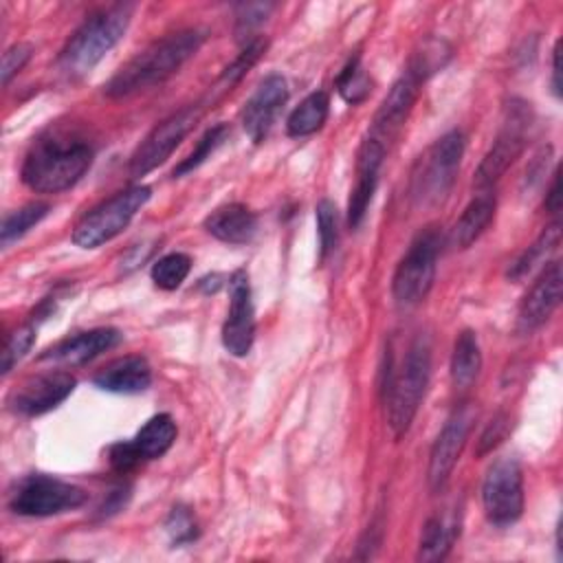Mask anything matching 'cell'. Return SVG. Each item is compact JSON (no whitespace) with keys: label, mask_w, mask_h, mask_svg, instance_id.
<instances>
[{"label":"cell","mask_w":563,"mask_h":563,"mask_svg":"<svg viewBox=\"0 0 563 563\" xmlns=\"http://www.w3.org/2000/svg\"><path fill=\"white\" fill-rule=\"evenodd\" d=\"M205 37L207 35L202 29H183L152 42L110 77V81L103 86L106 97L123 99L163 84L178 73L189 57L196 55Z\"/></svg>","instance_id":"1"},{"label":"cell","mask_w":563,"mask_h":563,"mask_svg":"<svg viewBox=\"0 0 563 563\" xmlns=\"http://www.w3.org/2000/svg\"><path fill=\"white\" fill-rule=\"evenodd\" d=\"M92 165V147L59 132L40 136L24 156L22 183L37 194H59L81 180Z\"/></svg>","instance_id":"2"},{"label":"cell","mask_w":563,"mask_h":563,"mask_svg":"<svg viewBox=\"0 0 563 563\" xmlns=\"http://www.w3.org/2000/svg\"><path fill=\"white\" fill-rule=\"evenodd\" d=\"M431 376V343L427 334H418L398 363H389L383 398L387 407V427L391 435L402 438L424 398Z\"/></svg>","instance_id":"3"},{"label":"cell","mask_w":563,"mask_h":563,"mask_svg":"<svg viewBox=\"0 0 563 563\" xmlns=\"http://www.w3.org/2000/svg\"><path fill=\"white\" fill-rule=\"evenodd\" d=\"M132 9V4H114L86 18L59 51L57 70L68 79L88 75L125 35Z\"/></svg>","instance_id":"4"},{"label":"cell","mask_w":563,"mask_h":563,"mask_svg":"<svg viewBox=\"0 0 563 563\" xmlns=\"http://www.w3.org/2000/svg\"><path fill=\"white\" fill-rule=\"evenodd\" d=\"M464 156V134L451 130L442 134L416 163L409 194L418 207H438L449 196Z\"/></svg>","instance_id":"5"},{"label":"cell","mask_w":563,"mask_h":563,"mask_svg":"<svg viewBox=\"0 0 563 563\" xmlns=\"http://www.w3.org/2000/svg\"><path fill=\"white\" fill-rule=\"evenodd\" d=\"M152 189L147 185H132L112 198L90 209L73 229V242L79 249H97L114 240L145 207Z\"/></svg>","instance_id":"6"},{"label":"cell","mask_w":563,"mask_h":563,"mask_svg":"<svg viewBox=\"0 0 563 563\" xmlns=\"http://www.w3.org/2000/svg\"><path fill=\"white\" fill-rule=\"evenodd\" d=\"M532 125V112L526 101L512 99L506 106V114L501 121V128L490 145V150L484 154L482 163L475 169L473 185L477 189H490L504 174L506 169L519 158L528 143Z\"/></svg>","instance_id":"7"},{"label":"cell","mask_w":563,"mask_h":563,"mask_svg":"<svg viewBox=\"0 0 563 563\" xmlns=\"http://www.w3.org/2000/svg\"><path fill=\"white\" fill-rule=\"evenodd\" d=\"M84 501V488L44 473L22 477L9 495V508L20 517H53L75 510Z\"/></svg>","instance_id":"8"},{"label":"cell","mask_w":563,"mask_h":563,"mask_svg":"<svg viewBox=\"0 0 563 563\" xmlns=\"http://www.w3.org/2000/svg\"><path fill=\"white\" fill-rule=\"evenodd\" d=\"M438 253L440 235L435 229L429 227L413 238L391 277V295L400 306H416L429 295L435 279Z\"/></svg>","instance_id":"9"},{"label":"cell","mask_w":563,"mask_h":563,"mask_svg":"<svg viewBox=\"0 0 563 563\" xmlns=\"http://www.w3.org/2000/svg\"><path fill=\"white\" fill-rule=\"evenodd\" d=\"M482 506L486 519L506 528L512 526L523 512V473L515 457L493 462L482 482Z\"/></svg>","instance_id":"10"},{"label":"cell","mask_w":563,"mask_h":563,"mask_svg":"<svg viewBox=\"0 0 563 563\" xmlns=\"http://www.w3.org/2000/svg\"><path fill=\"white\" fill-rule=\"evenodd\" d=\"M202 114L200 106H187L167 119H163L134 150L130 156V174L132 176H145L158 165H163L172 152L180 145V141L194 130Z\"/></svg>","instance_id":"11"},{"label":"cell","mask_w":563,"mask_h":563,"mask_svg":"<svg viewBox=\"0 0 563 563\" xmlns=\"http://www.w3.org/2000/svg\"><path fill=\"white\" fill-rule=\"evenodd\" d=\"M473 422H475L473 407L468 402H462L460 407H455V411L446 418L444 427L440 429V433L431 446L429 468H427V482L433 493H440L446 486V482L466 446Z\"/></svg>","instance_id":"12"},{"label":"cell","mask_w":563,"mask_h":563,"mask_svg":"<svg viewBox=\"0 0 563 563\" xmlns=\"http://www.w3.org/2000/svg\"><path fill=\"white\" fill-rule=\"evenodd\" d=\"M255 341V306L249 273L238 268L229 277V312L222 325V345L231 356H246Z\"/></svg>","instance_id":"13"},{"label":"cell","mask_w":563,"mask_h":563,"mask_svg":"<svg viewBox=\"0 0 563 563\" xmlns=\"http://www.w3.org/2000/svg\"><path fill=\"white\" fill-rule=\"evenodd\" d=\"M75 385L77 380L70 372H64V369L44 372L26 378L20 387H15L9 398V405L20 416H26V418L42 416L55 409L59 402H64L73 394Z\"/></svg>","instance_id":"14"},{"label":"cell","mask_w":563,"mask_h":563,"mask_svg":"<svg viewBox=\"0 0 563 563\" xmlns=\"http://www.w3.org/2000/svg\"><path fill=\"white\" fill-rule=\"evenodd\" d=\"M422 81H424V77L420 73H416L411 66H407V70L394 81L389 92L383 97L367 134L387 145V141L394 139L396 132L405 125V121L418 99Z\"/></svg>","instance_id":"15"},{"label":"cell","mask_w":563,"mask_h":563,"mask_svg":"<svg viewBox=\"0 0 563 563\" xmlns=\"http://www.w3.org/2000/svg\"><path fill=\"white\" fill-rule=\"evenodd\" d=\"M288 101V84L279 73L266 75L240 112L242 128L253 143H262L273 128L282 106Z\"/></svg>","instance_id":"16"},{"label":"cell","mask_w":563,"mask_h":563,"mask_svg":"<svg viewBox=\"0 0 563 563\" xmlns=\"http://www.w3.org/2000/svg\"><path fill=\"white\" fill-rule=\"evenodd\" d=\"M385 150L387 145L380 143L378 139L374 136H365L358 145V152H356V180H354V187L350 191V198H347V224L350 229H356L367 209H369V202L374 198V191H376V185H378V172H380V165H383V158H385Z\"/></svg>","instance_id":"17"},{"label":"cell","mask_w":563,"mask_h":563,"mask_svg":"<svg viewBox=\"0 0 563 563\" xmlns=\"http://www.w3.org/2000/svg\"><path fill=\"white\" fill-rule=\"evenodd\" d=\"M561 286H563L561 264L552 262L543 268V273L537 277V282L530 286V290L523 295L519 303L517 330L521 334L534 332L552 317V312L561 301Z\"/></svg>","instance_id":"18"},{"label":"cell","mask_w":563,"mask_h":563,"mask_svg":"<svg viewBox=\"0 0 563 563\" xmlns=\"http://www.w3.org/2000/svg\"><path fill=\"white\" fill-rule=\"evenodd\" d=\"M121 332L117 328H92L84 332H75L73 336L62 339L53 347H48L40 361H51L55 365H84L99 356L106 350L119 345Z\"/></svg>","instance_id":"19"},{"label":"cell","mask_w":563,"mask_h":563,"mask_svg":"<svg viewBox=\"0 0 563 563\" xmlns=\"http://www.w3.org/2000/svg\"><path fill=\"white\" fill-rule=\"evenodd\" d=\"M92 383L112 394H139L145 391L152 383V367L145 356H121L101 367L95 376Z\"/></svg>","instance_id":"20"},{"label":"cell","mask_w":563,"mask_h":563,"mask_svg":"<svg viewBox=\"0 0 563 563\" xmlns=\"http://www.w3.org/2000/svg\"><path fill=\"white\" fill-rule=\"evenodd\" d=\"M205 231L227 244H246L257 233V216L242 202H229L213 209L205 222Z\"/></svg>","instance_id":"21"},{"label":"cell","mask_w":563,"mask_h":563,"mask_svg":"<svg viewBox=\"0 0 563 563\" xmlns=\"http://www.w3.org/2000/svg\"><path fill=\"white\" fill-rule=\"evenodd\" d=\"M495 196L486 189L482 194H477L462 211V216L457 218L451 240L457 249H468L493 222L495 218Z\"/></svg>","instance_id":"22"},{"label":"cell","mask_w":563,"mask_h":563,"mask_svg":"<svg viewBox=\"0 0 563 563\" xmlns=\"http://www.w3.org/2000/svg\"><path fill=\"white\" fill-rule=\"evenodd\" d=\"M460 537V519L457 515H433L424 521L420 543H418V559L420 561H442L449 550L453 548L455 539Z\"/></svg>","instance_id":"23"},{"label":"cell","mask_w":563,"mask_h":563,"mask_svg":"<svg viewBox=\"0 0 563 563\" xmlns=\"http://www.w3.org/2000/svg\"><path fill=\"white\" fill-rule=\"evenodd\" d=\"M176 433H178V427L174 418L169 413H156L136 431V435L132 438V444L141 455V460L147 462V460L163 457L172 449Z\"/></svg>","instance_id":"24"},{"label":"cell","mask_w":563,"mask_h":563,"mask_svg":"<svg viewBox=\"0 0 563 563\" xmlns=\"http://www.w3.org/2000/svg\"><path fill=\"white\" fill-rule=\"evenodd\" d=\"M482 369V350L473 330H462L455 336L451 354V383L455 389H468Z\"/></svg>","instance_id":"25"},{"label":"cell","mask_w":563,"mask_h":563,"mask_svg":"<svg viewBox=\"0 0 563 563\" xmlns=\"http://www.w3.org/2000/svg\"><path fill=\"white\" fill-rule=\"evenodd\" d=\"M330 112V97L325 90H314L288 114L286 132L288 136H310L323 128Z\"/></svg>","instance_id":"26"},{"label":"cell","mask_w":563,"mask_h":563,"mask_svg":"<svg viewBox=\"0 0 563 563\" xmlns=\"http://www.w3.org/2000/svg\"><path fill=\"white\" fill-rule=\"evenodd\" d=\"M561 242V224L559 222H552L550 227H545L541 231V235L510 264L508 268V279L517 282L521 277H526L528 273H532L541 262L548 260V255L559 246Z\"/></svg>","instance_id":"27"},{"label":"cell","mask_w":563,"mask_h":563,"mask_svg":"<svg viewBox=\"0 0 563 563\" xmlns=\"http://www.w3.org/2000/svg\"><path fill=\"white\" fill-rule=\"evenodd\" d=\"M51 211V205L46 202H29L11 213L4 216L0 227V242L2 246H9L11 242L20 240L24 233H29L35 224H40Z\"/></svg>","instance_id":"28"},{"label":"cell","mask_w":563,"mask_h":563,"mask_svg":"<svg viewBox=\"0 0 563 563\" xmlns=\"http://www.w3.org/2000/svg\"><path fill=\"white\" fill-rule=\"evenodd\" d=\"M191 271V257L187 253H167L152 264V282L161 290H176Z\"/></svg>","instance_id":"29"},{"label":"cell","mask_w":563,"mask_h":563,"mask_svg":"<svg viewBox=\"0 0 563 563\" xmlns=\"http://www.w3.org/2000/svg\"><path fill=\"white\" fill-rule=\"evenodd\" d=\"M336 90L352 106L365 101V97L369 95V90H372L369 88V77L365 75L358 55H352L347 59V64L341 68V73L336 77Z\"/></svg>","instance_id":"30"},{"label":"cell","mask_w":563,"mask_h":563,"mask_svg":"<svg viewBox=\"0 0 563 563\" xmlns=\"http://www.w3.org/2000/svg\"><path fill=\"white\" fill-rule=\"evenodd\" d=\"M227 134H229L227 123H218V125L209 128V130L200 136V141H198L196 147L191 150V154H189L187 158H183V161L174 167L172 176H174V178H180V176L194 172L196 167H200V165L211 156V152L227 139Z\"/></svg>","instance_id":"31"},{"label":"cell","mask_w":563,"mask_h":563,"mask_svg":"<svg viewBox=\"0 0 563 563\" xmlns=\"http://www.w3.org/2000/svg\"><path fill=\"white\" fill-rule=\"evenodd\" d=\"M317 235H319V260L323 262L339 242V211L336 205L328 198H323L317 205Z\"/></svg>","instance_id":"32"},{"label":"cell","mask_w":563,"mask_h":563,"mask_svg":"<svg viewBox=\"0 0 563 563\" xmlns=\"http://www.w3.org/2000/svg\"><path fill=\"white\" fill-rule=\"evenodd\" d=\"M266 46L268 42L264 37H253L246 42V46L240 51V55L224 68L222 73V84L229 88L233 84H238L257 62L260 57L266 53ZM231 90V88H229Z\"/></svg>","instance_id":"33"},{"label":"cell","mask_w":563,"mask_h":563,"mask_svg":"<svg viewBox=\"0 0 563 563\" xmlns=\"http://www.w3.org/2000/svg\"><path fill=\"white\" fill-rule=\"evenodd\" d=\"M165 532L172 541V545H185L198 539V523L191 515V510L183 504L174 506L165 519Z\"/></svg>","instance_id":"34"},{"label":"cell","mask_w":563,"mask_h":563,"mask_svg":"<svg viewBox=\"0 0 563 563\" xmlns=\"http://www.w3.org/2000/svg\"><path fill=\"white\" fill-rule=\"evenodd\" d=\"M35 343V325L26 323L22 328H18L15 332L9 334L4 350H2V374H9L13 369V365H18V361L31 350V345Z\"/></svg>","instance_id":"35"},{"label":"cell","mask_w":563,"mask_h":563,"mask_svg":"<svg viewBox=\"0 0 563 563\" xmlns=\"http://www.w3.org/2000/svg\"><path fill=\"white\" fill-rule=\"evenodd\" d=\"M510 433V416L508 413H497L482 431L479 440H477V457H484L486 453H490L495 446H499L506 435Z\"/></svg>","instance_id":"36"},{"label":"cell","mask_w":563,"mask_h":563,"mask_svg":"<svg viewBox=\"0 0 563 563\" xmlns=\"http://www.w3.org/2000/svg\"><path fill=\"white\" fill-rule=\"evenodd\" d=\"M33 55V46L31 44H24V42H18L13 46H9L4 53H2V68H0V75H2V84L7 86L11 81V77H15L24 64L31 59Z\"/></svg>","instance_id":"37"},{"label":"cell","mask_w":563,"mask_h":563,"mask_svg":"<svg viewBox=\"0 0 563 563\" xmlns=\"http://www.w3.org/2000/svg\"><path fill=\"white\" fill-rule=\"evenodd\" d=\"M108 460H110L112 471H117L119 475H125V473L134 471V468L143 462L141 455L136 453L132 440H130V442H114V444L108 449Z\"/></svg>","instance_id":"38"},{"label":"cell","mask_w":563,"mask_h":563,"mask_svg":"<svg viewBox=\"0 0 563 563\" xmlns=\"http://www.w3.org/2000/svg\"><path fill=\"white\" fill-rule=\"evenodd\" d=\"M128 499H130V488H128V486H119V488L110 490L108 499H103V504L99 506V512H101L103 517H110V515L123 510V506L128 504Z\"/></svg>","instance_id":"39"},{"label":"cell","mask_w":563,"mask_h":563,"mask_svg":"<svg viewBox=\"0 0 563 563\" xmlns=\"http://www.w3.org/2000/svg\"><path fill=\"white\" fill-rule=\"evenodd\" d=\"M545 207L550 213H559L561 209V176H559V169L552 174V185L545 194Z\"/></svg>","instance_id":"40"},{"label":"cell","mask_w":563,"mask_h":563,"mask_svg":"<svg viewBox=\"0 0 563 563\" xmlns=\"http://www.w3.org/2000/svg\"><path fill=\"white\" fill-rule=\"evenodd\" d=\"M559 46H561V40L554 44V55H552V90H554V95L559 97L561 95V81H559V75H561V70H559Z\"/></svg>","instance_id":"41"}]
</instances>
